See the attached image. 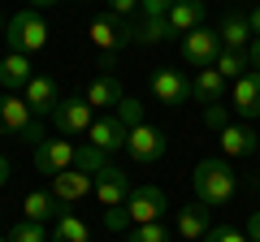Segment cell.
Segmentation results:
<instances>
[{
	"label": "cell",
	"instance_id": "cell-4",
	"mask_svg": "<svg viewBox=\"0 0 260 242\" xmlns=\"http://www.w3.org/2000/svg\"><path fill=\"white\" fill-rule=\"evenodd\" d=\"M126 139H130V126L117 117V112H100L95 117V126L87 130V143H91L95 151H104V156H117V151H126Z\"/></svg>",
	"mask_w": 260,
	"mask_h": 242
},
{
	"label": "cell",
	"instance_id": "cell-8",
	"mask_svg": "<svg viewBox=\"0 0 260 242\" xmlns=\"http://www.w3.org/2000/svg\"><path fill=\"white\" fill-rule=\"evenodd\" d=\"M95 117H100V112H95L91 104H87V95H83V100L74 95V100H61V104H56L52 126H56L61 134H87V130L95 126Z\"/></svg>",
	"mask_w": 260,
	"mask_h": 242
},
{
	"label": "cell",
	"instance_id": "cell-6",
	"mask_svg": "<svg viewBox=\"0 0 260 242\" xmlns=\"http://www.w3.org/2000/svg\"><path fill=\"white\" fill-rule=\"evenodd\" d=\"M165 147H169V139L156 130V126H130V139H126V151H130V160L135 165H156L160 156H165Z\"/></svg>",
	"mask_w": 260,
	"mask_h": 242
},
{
	"label": "cell",
	"instance_id": "cell-19",
	"mask_svg": "<svg viewBox=\"0 0 260 242\" xmlns=\"http://www.w3.org/2000/svg\"><path fill=\"white\" fill-rule=\"evenodd\" d=\"M30 78L35 74H30V56L26 52H9L5 61H0V87H5L9 95H22Z\"/></svg>",
	"mask_w": 260,
	"mask_h": 242
},
{
	"label": "cell",
	"instance_id": "cell-25",
	"mask_svg": "<svg viewBox=\"0 0 260 242\" xmlns=\"http://www.w3.org/2000/svg\"><path fill=\"white\" fill-rule=\"evenodd\" d=\"M52 242H91V229H87L78 216L65 212L61 221H56V229H52Z\"/></svg>",
	"mask_w": 260,
	"mask_h": 242
},
{
	"label": "cell",
	"instance_id": "cell-18",
	"mask_svg": "<svg viewBox=\"0 0 260 242\" xmlns=\"http://www.w3.org/2000/svg\"><path fill=\"white\" fill-rule=\"evenodd\" d=\"M22 100L30 104V112H35V117H52L56 112V104H61V91H56V83L52 78H30L26 83V91H22Z\"/></svg>",
	"mask_w": 260,
	"mask_h": 242
},
{
	"label": "cell",
	"instance_id": "cell-23",
	"mask_svg": "<svg viewBox=\"0 0 260 242\" xmlns=\"http://www.w3.org/2000/svg\"><path fill=\"white\" fill-rule=\"evenodd\" d=\"M217 143H221L225 156H256V134H251V126H225L221 134H217Z\"/></svg>",
	"mask_w": 260,
	"mask_h": 242
},
{
	"label": "cell",
	"instance_id": "cell-33",
	"mask_svg": "<svg viewBox=\"0 0 260 242\" xmlns=\"http://www.w3.org/2000/svg\"><path fill=\"white\" fill-rule=\"evenodd\" d=\"M174 9V0H139V13L143 18H165Z\"/></svg>",
	"mask_w": 260,
	"mask_h": 242
},
{
	"label": "cell",
	"instance_id": "cell-38",
	"mask_svg": "<svg viewBox=\"0 0 260 242\" xmlns=\"http://www.w3.org/2000/svg\"><path fill=\"white\" fill-rule=\"evenodd\" d=\"M247 22H251V35H260V5H256V9L247 13Z\"/></svg>",
	"mask_w": 260,
	"mask_h": 242
},
{
	"label": "cell",
	"instance_id": "cell-10",
	"mask_svg": "<svg viewBox=\"0 0 260 242\" xmlns=\"http://www.w3.org/2000/svg\"><path fill=\"white\" fill-rule=\"evenodd\" d=\"M74 156H78V147L70 139H44L35 147V169L39 173H65V169H74Z\"/></svg>",
	"mask_w": 260,
	"mask_h": 242
},
{
	"label": "cell",
	"instance_id": "cell-15",
	"mask_svg": "<svg viewBox=\"0 0 260 242\" xmlns=\"http://www.w3.org/2000/svg\"><path fill=\"white\" fill-rule=\"evenodd\" d=\"M65 216V204L52 195V190H30L22 199V221H35V225H48V221H61Z\"/></svg>",
	"mask_w": 260,
	"mask_h": 242
},
{
	"label": "cell",
	"instance_id": "cell-36",
	"mask_svg": "<svg viewBox=\"0 0 260 242\" xmlns=\"http://www.w3.org/2000/svg\"><path fill=\"white\" fill-rule=\"evenodd\" d=\"M9 177H13V169H9V156L0 151V186H9Z\"/></svg>",
	"mask_w": 260,
	"mask_h": 242
},
{
	"label": "cell",
	"instance_id": "cell-12",
	"mask_svg": "<svg viewBox=\"0 0 260 242\" xmlns=\"http://www.w3.org/2000/svg\"><path fill=\"white\" fill-rule=\"evenodd\" d=\"M91 44L100 48V56H117V48H126V18H117V13H100V18L91 22Z\"/></svg>",
	"mask_w": 260,
	"mask_h": 242
},
{
	"label": "cell",
	"instance_id": "cell-22",
	"mask_svg": "<svg viewBox=\"0 0 260 242\" xmlns=\"http://www.w3.org/2000/svg\"><path fill=\"white\" fill-rule=\"evenodd\" d=\"M221 95H225V78L217 74V65H208V69H195L191 100H200V104H221Z\"/></svg>",
	"mask_w": 260,
	"mask_h": 242
},
{
	"label": "cell",
	"instance_id": "cell-3",
	"mask_svg": "<svg viewBox=\"0 0 260 242\" xmlns=\"http://www.w3.org/2000/svg\"><path fill=\"white\" fill-rule=\"evenodd\" d=\"M5 35H9V52H44V44H48V26H44V18H39V9H18L9 18V26H5Z\"/></svg>",
	"mask_w": 260,
	"mask_h": 242
},
{
	"label": "cell",
	"instance_id": "cell-17",
	"mask_svg": "<svg viewBox=\"0 0 260 242\" xmlns=\"http://www.w3.org/2000/svg\"><path fill=\"white\" fill-rule=\"evenodd\" d=\"M152 95H156V104H182V100H191V83H186L178 69H156L152 74Z\"/></svg>",
	"mask_w": 260,
	"mask_h": 242
},
{
	"label": "cell",
	"instance_id": "cell-16",
	"mask_svg": "<svg viewBox=\"0 0 260 242\" xmlns=\"http://www.w3.org/2000/svg\"><path fill=\"white\" fill-rule=\"evenodd\" d=\"M204 13H208L204 0H174V9L165 13L169 35H191V30H200L204 26Z\"/></svg>",
	"mask_w": 260,
	"mask_h": 242
},
{
	"label": "cell",
	"instance_id": "cell-26",
	"mask_svg": "<svg viewBox=\"0 0 260 242\" xmlns=\"http://www.w3.org/2000/svg\"><path fill=\"white\" fill-rule=\"evenodd\" d=\"M126 242H169V229L160 221H152V225H130L126 229Z\"/></svg>",
	"mask_w": 260,
	"mask_h": 242
},
{
	"label": "cell",
	"instance_id": "cell-5",
	"mask_svg": "<svg viewBox=\"0 0 260 242\" xmlns=\"http://www.w3.org/2000/svg\"><path fill=\"white\" fill-rule=\"evenodd\" d=\"M217 56H221V35H217V30L200 26V30H191V35H182V61L191 69L217 65Z\"/></svg>",
	"mask_w": 260,
	"mask_h": 242
},
{
	"label": "cell",
	"instance_id": "cell-32",
	"mask_svg": "<svg viewBox=\"0 0 260 242\" xmlns=\"http://www.w3.org/2000/svg\"><path fill=\"white\" fill-rule=\"evenodd\" d=\"M204 242H247V233L234 229V225H213V229L204 233Z\"/></svg>",
	"mask_w": 260,
	"mask_h": 242
},
{
	"label": "cell",
	"instance_id": "cell-30",
	"mask_svg": "<svg viewBox=\"0 0 260 242\" xmlns=\"http://www.w3.org/2000/svg\"><path fill=\"white\" fill-rule=\"evenodd\" d=\"M117 117L126 121V126H143V121H148V117H143V104H139V100H130V95L117 104Z\"/></svg>",
	"mask_w": 260,
	"mask_h": 242
},
{
	"label": "cell",
	"instance_id": "cell-20",
	"mask_svg": "<svg viewBox=\"0 0 260 242\" xmlns=\"http://www.w3.org/2000/svg\"><path fill=\"white\" fill-rule=\"evenodd\" d=\"M234 108H239V117H247V121L260 117V74L256 69L234 83Z\"/></svg>",
	"mask_w": 260,
	"mask_h": 242
},
{
	"label": "cell",
	"instance_id": "cell-2",
	"mask_svg": "<svg viewBox=\"0 0 260 242\" xmlns=\"http://www.w3.org/2000/svg\"><path fill=\"white\" fill-rule=\"evenodd\" d=\"M0 134H18L30 147H39L44 143V121H35V112L22 95H0Z\"/></svg>",
	"mask_w": 260,
	"mask_h": 242
},
{
	"label": "cell",
	"instance_id": "cell-29",
	"mask_svg": "<svg viewBox=\"0 0 260 242\" xmlns=\"http://www.w3.org/2000/svg\"><path fill=\"white\" fill-rule=\"evenodd\" d=\"M204 126H208V130H217V134L230 126V112H225V104H204Z\"/></svg>",
	"mask_w": 260,
	"mask_h": 242
},
{
	"label": "cell",
	"instance_id": "cell-31",
	"mask_svg": "<svg viewBox=\"0 0 260 242\" xmlns=\"http://www.w3.org/2000/svg\"><path fill=\"white\" fill-rule=\"evenodd\" d=\"M130 225H135V221H130L126 208H104V229H109V233H121V229H130Z\"/></svg>",
	"mask_w": 260,
	"mask_h": 242
},
{
	"label": "cell",
	"instance_id": "cell-34",
	"mask_svg": "<svg viewBox=\"0 0 260 242\" xmlns=\"http://www.w3.org/2000/svg\"><path fill=\"white\" fill-rule=\"evenodd\" d=\"M113 5V13H117V18H130V13L139 9V0H109Z\"/></svg>",
	"mask_w": 260,
	"mask_h": 242
},
{
	"label": "cell",
	"instance_id": "cell-21",
	"mask_svg": "<svg viewBox=\"0 0 260 242\" xmlns=\"http://www.w3.org/2000/svg\"><path fill=\"white\" fill-rule=\"evenodd\" d=\"M217 35H221V48H239V52H247L251 48V22L243 18V13H225L221 26H217Z\"/></svg>",
	"mask_w": 260,
	"mask_h": 242
},
{
	"label": "cell",
	"instance_id": "cell-39",
	"mask_svg": "<svg viewBox=\"0 0 260 242\" xmlns=\"http://www.w3.org/2000/svg\"><path fill=\"white\" fill-rule=\"evenodd\" d=\"M30 9H52V5H61V0H26Z\"/></svg>",
	"mask_w": 260,
	"mask_h": 242
},
{
	"label": "cell",
	"instance_id": "cell-27",
	"mask_svg": "<svg viewBox=\"0 0 260 242\" xmlns=\"http://www.w3.org/2000/svg\"><path fill=\"white\" fill-rule=\"evenodd\" d=\"M9 242H52V233H44V225L35 221H18L9 229Z\"/></svg>",
	"mask_w": 260,
	"mask_h": 242
},
{
	"label": "cell",
	"instance_id": "cell-37",
	"mask_svg": "<svg viewBox=\"0 0 260 242\" xmlns=\"http://www.w3.org/2000/svg\"><path fill=\"white\" fill-rule=\"evenodd\" d=\"M247 56H251V69H256V74H260V35L251 39V48H247Z\"/></svg>",
	"mask_w": 260,
	"mask_h": 242
},
{
	"label": "cell",
	"instance_id": "cell-1",
	"mask_svg": "<svg viewBox=\"0 0 260 242\" xmlns=\"http://www.w3.org/2000/svg\"><path fill=\"white\" fill-rule=\"evenodd\" d=\"M195 182V199L208 208H221L234 199V190H239V177H234V169L225 165V160H200L191 173Z\"/></svg>",
	"mask_w": 260,
	"mask_h": 242
},
{
	"label": "cell",
	"instance_id": "cell-28",
	"mask_svg": "<svg viewBox=\"0 0 260 242\" xmlns=\"http://www.w3.org/2000/svg\"><path fill=\"white\" fill-rule=\"evenodd\" d=\"M104 165H109V156H104V151H95L91 143H87V147H78V156H74V169H83V173H100Z\"/></svg>",
	"mask_w": 260,
	"mask_h": 242
},
{
	"label": "cell",
	"instance_id": "cell-41",
	"mask_svg": "<svg viewBox=\"0 0 260 242\" xmlns=\"http://www.w3.org/2000/svg\"><path fill=\"white\" fill-rule=\"evenodd\" d=\"M0 242H9V238H0Z\"/></svg>",
	"mask_w": 260,
	"mask_h": 242
},
{
	"label": "cell",
	"instance_id": "cell-7",
	"mask_svg": "<svg viewBox=\"0 0 260 242\" xmlns=\"http://www.w3.org/2000/svg\"><path fill=\"white\" fill-rule=\"evenodd\" d=\"M130 190H135V186H130V173L117 169L113 160L95 173V199H100V208H126Z\"/></svg>",
	"mask_w": 260,
	"mask_h": 242
},
{
	"label": "cell",
	"instance_id": "cell-24",
	"mask_svg": "<svg viewBox=\"0 0 260 242\" xmlns=\"http://www.w3.org/2000/svg\"><path fill=\"white\" fill-rule=\"evenodd\" d=\"M217 74H221L225 83H239L243 74H251V56L239 52V48H221V56H217Z\"/></svg>",
	"mask_w": 260,
	"mask_h": 242
},
{
	"label": "cell",
	"instance_id": "cell-35",
	"mask_svg": "<svg viewBox=\"0 0 260 242\" xmlns=\"http://www.w3.org/2000/svg\"><path fill=\"white\" fill-rule=\"evenodd\" d=\"M243 233H247V242H260V208L247 216V229H243Z\"/></svg>",
	"mask_w": 260,
	"mask_h": 242
},
{
	"label": "cell",
	"instance_id": "cell-11",
	"mask_svg": "<svg viewBox=\"0 0 260 242\" xmlns=\"http://www.w3.org/2000/svg\"><path fill=\"white\" fill-rule=\"evenodd\" d=\"M208 229H213V216H208V204H200V199L174 212V233L182 242H204Z\"/></svg>",
	"mask_w": 260,
	"mask_h": 242
},
{
	"label": "cell",
	"instance_id": "cell-9",
	"mask_svg": "<svg viewBox=\"0 0 260 242\" xmlns=\"http://www.w3.org/2000/svg\"><path fill=\"white\" fill-rule=\"evenodd\" d=\"M165 190L160 186H135L130 190V199H126V212H130V221L135 225H152V221H160L165 216Z\"/></svg>",
	"mask_w": 260,
	"mask_h": 242
},
{
	"label": "cell",
	"instance_id": "cell-13",
	"mask_svg": "<svg viewBox=\"0 0 260 242\" xmlns=\"http://www.w3.org/2000/svg\"><path fill=\"white\" fill-rule=\"evenodd\" d=\"M52 195L61 199L65 208L78 204V199H87V195H95V173H83V169H65V173H56V177H52Z\"/></svg>",
	"mask_w": 260,
	"mask_h": 242
},
{
	"label": "cell",
	"instance_id": "cell-40",
	"mask_svg": "<svg viewBox=\"0 0 260 242\" xmlns=\"http://www.w3.org/2000/svg\"><path fill=\"white\" fill-rule=\"evenodd\" d=\"M5 26H9V22H5V9H0V35H5Z\"/></svg>",
	"mask_w": 260,
	"mask_h": 242
},
{
	"label": "cell",
	"instance_id": "cell-14",
	"mask_svg": "<svg viewBox=\"0 0 260 242\" xmlns=\"http://www.w3.org/2000/svg\"><path fill=\"white\" fill-rule=\"evenodd\" d=\"M126 100V91H121V78L117 74H95L91 87H87V104H91L95 112H117V104Z\"/></svg>",
	"mask_w": 260,
	"mask_h": 242
}]
</instances>
